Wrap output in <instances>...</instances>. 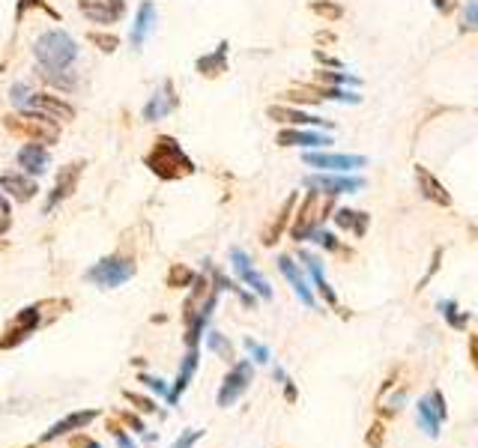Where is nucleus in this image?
Segmentation results:
<instances>
[{"mask_svg":"<svg viewBox=\"0 0 478 448\" xmlns=\"http://www.w3.org/2000/svg\"><path fill=\"white\" fill-rule=\"evenodd\" d=\"M308 188H323L326 194H344V192H358L365 183L356 176H332V174H323V176H308L305 179Z\"/></svg>","mask_w":478,"mask_h":448,"instance_id":"12","label":"nucleus"},{"mask_svg":"<svg viewBox=\"0 0 478 448\" xmlns=\"http://www.w3.org/2000/svg\"><path fill=\"white\" fill-rule=\"evenodd\" d=\"M245 347H248V353H252V356L257 358V362H269V350H266V347H261V344H254V341H252V338H248V341H245Z\"/></svg>","mask_w":478,"mask_h":448,"instance_id":"37","label":"nucleus"},{"mask_svg":"<svg viewBox=\"0 0 478 448\" xmlns=\"http://www.w3.org/2000/svg\"><path fill=\"white\" fill-rule=\"evenodd\" d=\"M368 162L365 156H332V153H305V165L326 167V171H353Z\"/></svg>","mask_w":478,"mask_h":448,"instance_id":"10","label":"nucleus"},{"mask_svg":"<svg viewBox=\"0 0 478 448\" xmlns=\"http://www.w3.org/2000/svg\"><path fill=\"white\" fill-rule=\"evenodd\" d=\"M176 93H174V84L171 81H162V87L153 93V99L144 105V119L147 123H156V119H165L167 114L176 108Z\"/></svg>","mask_w":478,"mask_h":448,"instance_id":"7","label":"nucleus"},{"mask_svg":"<svg viewBox=\"0 0 478 448\" xmlns=\"http://www.w3.org/2000/svg\"><path fill=\"white\" fill-rule=\"evenodd\" d=\"M206 347H209V350H213V353H218L222 358H231V356H233L231 344H227V341H224V338L218 335V332H209V338H206Z\"/></svg>","mask_w":478,"mask_h":448,"instance_id":"29","label":"nucleus"},{"mask_svg":"<svg viewBox=\"0 0 478 448\" xmlns=\"http://www.w3.org/2000/svg\"><path fill=\"white\" fill-rule=\"evenodd\" d=\"M9 224H13V215H9V204L3 201V194H0V233H6Z\"/></svg>","mask_w":478,"mask_h":448,"instance_id":"36","label":"nucleus"},{"mask_svg":"<svg viewBox=\"0 0 478 448\" xmlns=\"http://www.w3.org/2000/svg\"><path fill=\"white\" fill-rule=\"evenodd\" d=\"M201 433H204V431H188V433L179 436V440H176L171 448H192L197 440H201Z\"/></svg>","mask_w":478,"mask_h":448,"instance_id":"35","label":"nucleus"},{"mask_svg":"<svg viewBox=\"0 0 478 448\" xmlns=\"http://www.w3.org/2000/svg\"><path fill=\"white\" fill-rule=\"evenodd\" d=\"M434 3H436V6H440V9H445V3H448V0H434Z\"/></svg>","mask_w":478,"mask_h":448,"instance_id":"43","label":"nucleus"},{"mask_svg":"<svg viewBox=\"0 0 478 448\" xmlns=\"http://www.w3.org/2000/svg\"><path fill=\"white\" fill-rule=\"evenodd\" d=\"M141 383H147L153 392H158V395H167V385L162 383V380H153V376H141Z\"/></svg>","mask_w":478,"mask_h":448,"instance_id":"38","label":"nucleus"},{"mask_svg":"<svg viewBox=\"0 0 478 448\" xmlns=\"http://www.w3.org/2000/svg\"><path fill=\"white\" fill-rule=\"evenodd\" d=\"M144 162L158 179H179V176L195 174V162L183 153V147H179L171 135H158Z\"/></svg>","mask_w":478,"mask_h":448,"instance_id":"1","label":"nucleus"},{"mask_svg":"<svg viewBox=\"0 0 478 448\" xmlns=\"http://www.w3.org/2000/svg\"><path fill=\"white\" fill-rule=\"evenodd\" d=\"M195 367H197V350L192 347V350H188V356H186V362H183V367H179V376H176V388L171 395H167V401H176V395L183 392V388L188 385V380H192V374H195Z\"/></svg>","mask_w":478,"mask_h":448,"instance_id":"25","label":"nucleus"},{"mask_svg":"<svg viewBox=\"0 0 478 448\" xmlns=\"http://www.w3.org/2000/svg\"><path fill=\"white\" fill-rule=\"evenodd\" d=\"M231 260H233V269L239 272V278H242V281L248 284V287H254L257 293H261L263 299H272V287L266 284V278H261L252 269V263H248V257H245V251H239V248H233L231 251Z\"/></svg>","mask_w":478,"mask_h":448,"instance_id":"13","label":"nucleus"},{"mask_svg":"<svg viewBox=\"0 0 478 448\" xmlns=\"http://www.w3.org/2000/svg\"><path fill=\"white\" fill-rule=\"evenodd\" d=\"M33 54L39 63H42V69H69L72 60L78 57V45L63 30H48V33L36 39Z\"/></svg>","mask_w":478,"mask_h":448,"instance_id":"2","label":"nucleus"},{"mask_svg":"<svg viewBox=\"0 0 478 448\" xmlns=\"http://www.w3.org/2000/svg\"><path fill=\"white\" fill-rule=\"evenodd\" d=\"M314 9H317V13H320V15H341V9H338V6H323V3H314Z\"/></svg>","mask_w":478,"mask_h":448,"instance_id":"41","label":"nucleus"},{"mask_svg":"<svg viewBox=\"0 0 478 448\" xmlns=\"http://www.w3.org/2000/svg\"><path fill=\"white\" fill-rule=\"evenodd\" d=\"M320 96L323 99H335V102H358V96L356 93H344V90H320Z\"/></svg>","mask_w":478,"mask_h":448,"instance_id":"32","label":"nucleus"},{"mask_svg":"<svg viewBox=\"0 0 478 448\" xmlns=\"http://www.w3.org/2000/svg\"><path fill=\"white\" fill-rule=\"evenodd\" d=\"M93 418H96V410H87V413H72L69 418H63V422H57V424L51 427V431H48V433L42 436V440L48 442V440H57V436H63V433H72L75 427H87L90 422H93Z\"/></svg>","mask_w":478,"mask_h":448,"instance_id":"20","label":"nucleus"},{"mask_svg":"<svg viewBox=\"0 0 478 448\" xmlns=\"http://www.w3.org/2000/svg\"><path fill=\"white\" fill-rule=\"evenodd\" d=\"M3 126L9 132L30 138L33 144H57L60 138V126L57 119L42 117V114H15V117H3Z\"/></svg>","mask_w":478,"mask_h":448,"instance_id":"3","label":"nucleus"},{"mask_svg":"<svg viewBox=\"0 0 478 448\" xmlns=\"http://www.w3.org/2000/svg\"><path fill=\"white\" fill-rule=\"evenodd\" d=\"M463 27H466V30H475V27H478V0H470V6H466V13H463Z\"/></svg>","mask_w":478,"mask_h":448,"instance_id":"33","label":"nucleus"},{"mask_svg":"<svg viewBox=\"0 0 478 448\" xmlns=\"http://www.w3.org/2000/svg\"><path fill=\"white\" fill-rule=\"evenodd\" d=\"M87 39L102 48V51H117V45H120L117 36H108V33H87Z\"/></svg>","mask_w":478,"mask_h":448,"instance_id":"31","label":"nucleus"},{"mask_svg":"<svg viewBox=\"0 0 478 448\" xmlns=\"http://www.w3.org/2000/svg\"><path fill=\"white\" fill-rule=\"evenodd\" d=\"M153 24H156V6L147 0V3H141V9H138V18H135V27H132V45L135 48H141L147 42Z\"/></svg>","mask_w":478,"mask_h":448,"instance_id":"17","label":"nucleus"},{"mask_svg":"<svg viewBox=\"0 0 478 448\" xmlns=\"http://www.w3.org/2000/svg\"><path fill=\"white\" fill-rule=\"evenodd\" d=\"M27 105L33 108V111H39L42 117H51V119H75V111H72V105H66L63 99H57V96H48V93H33L27 99Z\"/></svg>","mask_w":478,"mask_h":448,"instance_id":"9","label":"nucleus"},{"mask_svg":"<svg viewBox=\"0 0 478 448\" xmlns=\"http://www.w3.org/2000/svg\"><path fill=\"white\" fill-rule=\"evenodd\" d=\"M415 174H418V185H422V192H425V197H431V201H436V204H443V206H445V204H452V197H448V194H445V188H443L440 183H436V179H434L431 174H427V171H425V167H418V171H415Z\"/></svg>","mask_w":478,"mask_h":448,"instance_id":"23","label":"nucleus"},{"mask_svg":"<svg viewBox=\"0 0 478 448\" xmlns=\"http://www.w3.org/2000/svg\"><path fill=\"white\" fill-rule=\"evenodd\" d=\"M335 222L341 224V227H347V231L358 233V236L368 231V215H365V213H353V209H338V213H335Z\"/></svg>","mask_w":478,"mask_h":448,"instance_id":"24","label":"nucleus"},{"mask_svg":"<svg viewBox=\"0 0 478 448\" xmlns=\"http://www.w3.org/2000/svg\"><path fill=\"white\" fill-rule=\"evenodd\" d=\"M45 81L48 84H54V87H60V90H66V93H72V90L78 87V78L72 75V72H66L63 69V75H57V69H45Z\"/></svg>","mask_w":478,"mask_h":448,"instance_id":"27","label":"nucleus"},{"mask_svg":"<svg viewBox=\"0 0 478 448\" xmlns=\"http://www.w3.org/2000/svg\"><path fill=\"white\" fill-rule=\"evenodd\" d=\"M81 167H84V162H72V165H66L63 171H60L54 192H51V197H48V204H45V209H48V213H51V209H54L60 201H66V197L75 192L78 176H81Z\"/></svg>","mask_w":478,"mask_h":448,"instance_id":"11","label":"nucleus"},{"mask_svg":"<svg viewBox=\"0 0 478 448\" xmlns=\"http://www.w3.org/2000/svg\"><path fill=\"white\" fill-rule=\"evenodd\" d=\"M36 323H39V308H24V311L18 314V320L13 323V329H9V338H3L0 344L9 347L13 341H22V338H24L27 332H33Z\"/></svg>","mask_w":478,"mask_h":448,"instance_id":"18","label":"nucleus"},{"mask_svg":"<svg viewBox=\"0 0 478 448\" xmlns=\"http://www.w3.org/2000/svg\"><path fill=\"white\" fill-rule=\"evenodd\" d=\"M78 9L93 24H114L126 15L123 0H78Z\"/></svg>","mask_w":478,"mask_h":448,"instance_id":"5","label":"nucleus"},{"mask_svg":"<svg viewBox=\"0 0 478 448\" xmlns=\"http://www.w3.org/2000/svg\"><path fill=\"white\" fill-rule=\"evenodd\" d=\"M302 260H305V266H308V272L314 275V281H317V287H320V293L329 299V302L335 305V293H332V287L326 284V278H323V269H320V260L317 257H311V254H302Z\"/></svg>","mask_w":478,"mask_h":448,"instance_id":"26","label":"nucleus"},{"mask_svg":"<svg viewBox=\"0 0 478 448\" xmlns=\"http://www.w3.org/2000/svg\"><path fill=\"white\" fill-rule=\"evenodd\" d=\"M269 117L278 119V123H293V126H323L326 123L320 117H311L305 111H293V108H278V105L269 108Z\"/></svg>","mask_w":478,"mask_h":448,"instance_id":"22","label":"nucleus"},{"mask_svg":"<svg viewBox=\"0 0 478 448\" xmlns=\"http://www.w3.org/2000/svg\"><path fill=\"white\" fill-rule=\"evenodd\" d=\"M443 308H445V317H448V323H457V326H463V320L457 317V308L452 305V302H443Z\"/></svg>","mask_w":478,"mask_h":448,"instance_id":"40","label":"nucleus"},{"mask_svg":"<svg viewBox=\"0 0 478 448\" xmlns=\"http://www.w3.org/2000/svg\"><path fill=\"white\" fill-rule=\"evenodd\" d=\"M27 99H30V96H27V87H24V84L13 87V102H15V105H24Z\"/></svg>","mask_w":478,"mask_h":448,"instance_id":"39","label":"nucleus"},{"mask_svg":"<svg viewBox=\"0 0 478 448\" xmlns=\"http://www.w3.org/2000/svg\"><path fill=\"white\" fill-rule=\"evenodd\" d=\"M320 81H329V84H356V78L350 75H341V72H317Z\"/></svg>","mask_w":478,"mask_h":448,"instance_id":"34","label":"nucleus"},{"mask_svg":"<svg viewBox=\"0 0 478 448\" xmlns=\"http://www.w3.org/2000/svg\"><path fill=\"white\" fill-rule=\"evenodd\" d=\"M248 383H252V365H248V362H239L233 371L224 376V385H222V392H218V406H231V404H236L239 397H242V392L248 388Z\"/></svg>","mask_w":478,"mask_h":448,"instance_id":"6","label":"nucleus"},{"mask_svg":"<svg viewBox=\"0 0 478 448\" xmlns=\"http://www.w3.org/2000/svg\"><path fill=\"white\" fill-rule=\"evenodd\" d=\"M278 269H281V272H284V278L293 284L296 296L302 299V302H305L308 308H314V296H311V290H308V284H305L302 272H299V269H296V263L290 260V257H281V260H278Z\"/></svg>","mask_w":478,"mask_h":448,"instance_id":"16","label":"nucleus"},{"mask_svg":"<svg viewBox=\"0 0 478 448\" xmlns=\"http://www.w3.org/2000/svg\"><path fill=\"white\" fill-rule=\"evenodd\" d=\"M290 206H293V197H290V201H287V204H284V209H281V215H278V218H275V222H272V227H269V231L263 233V242H266V245H272V242H275V239H278V233H281V227H284V222H287V213H290Z\"/></svg>","mask_w":478,"mask_h":448,"instance_id":"28","label":"nucleus"},{"mask_svg":"<svg viewBox=\"0 0 478 448\" xmlns=\"http://www.w3.org/2000/svg\"><path fill=\"white\" fill-rule=\"evenodd\" d=\"M197 72L206 75V78H215V75L227 72V42L218 45L213 54H206V57L197 60Z\"/></svg>","mask_w":478,"mask_h":448,"instance_id":"19","label":"nucleus"},{"mask_svg":"<svg viewBox=\"0 0 478 448\" xmlns=\"http://www.w3.org/2000/svg\"><path fill=\"white\" fill-rule=\"evenodd\" d=\"M0 188L9 192L15 201H22V204L36 194V183L30 176H24V174H3V176H0Z\"/></svg>","mask_w":478,"mask_h":448,"instance_id":"15","label":"nucleus"},{"mask_svg":"<svg viewBox=\"0 0 478 448\" xmlns=\"http://www.w3.org/2000/svg\"><path fill=\"white\" fill-rule=\"evenodd\" d=\"M117 440H120V448H132V442H129V436H123L117 431Z\"/></svg>","mask_w":478,"mask_h":448,"instance_id":"42","label":"nucleus"},{"mask_svg":"<svg viewBox=\"0 0 478 448\" xmlns=\"http://www.w3.org/2000/svg\"><path fill=\"white\" fill-rule=\"evenodd\" d=\"M418 413V424L425 427V433L436 436L440 433V422L445 418V406H443V395H434V397H422L415 406Z\"/></svg>","mask_w":478,"mask_h":448,"instance_id":"8","label":"nucleus"},{"mask_svg":"<svg viewBox=\"0 0 478 448\" xmlns=\"http://www.w3.org/2000/svg\"><path fill=\"white\" fill-rule=\"evenodd\" d=\"M84 448H99V445H96V442H90V440H87V442H84Z\"/></svg>","mask_w":478,"mask_h":448,"instance_id":"44","label":"nucleus"},{"mask_svg":"<svg viewBox=\"0 0 478 448\" xmlns=\"http://www.w3.org/2000/svg\"><path fill=\"white\" fill-rule=\"evenodd\" d=\"M278 144L281 147H326L329 138L317 135V132H296V128H287V132L278 135Z\"/></svg>","mask_w":478,"mask_h":448,"instance_id":"21","label":"nucleus"},{"mask_svg":"<svg viewBox=\"0 0 478 448\" xmlns=\"http://www.w3.org/2000/svg\"><path fill=\"white\" fill-rule=\"evenodd\" d=\"M18 165L24 167V174L30 176H42L45 174V167H48V149L42 144H27L18 149Z\"/></svg>","mask_w":478,"mask_h":448,"instance_id":"14","label":"nucleus"},{"mask_svg":"<svg viewBox=\"0 0 478 448\" xmlns=\"http://www.w3.org/2000/svg\"><path fill=\"white\" fill-rule=\"evenodd\" d=\"M135 275V263L126 257H105L93 269H87V281L96 287H120Z\"/></svg>","mask_w":478,"mask_h":448,"instance_id":"4","label":"nucleus"},{"mask_svg":"<svg viewBox=\"0 0 478 448\" xmlns=\"http://www.w3.org/2000/svg\"><path fill=\"white\" fill-rule=\"evenodd\" d=\"M192 281H195V275L188 272L186 266H174L171 275H167V284L171 287H183V284H192Z\"/></svg>","mask_w":478,"mask_h":448,"instance_id":"30","label":"nucleus"}]
</instances>
